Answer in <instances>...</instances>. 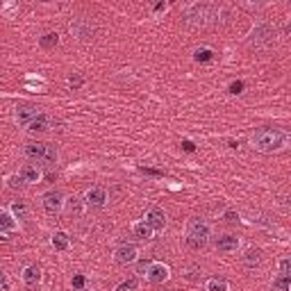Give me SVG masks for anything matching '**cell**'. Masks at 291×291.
<instances>
[{
  "label": "cell",
  "instance_id": "cell-1",
  "mask_svg": "<svg viewBox=\"0 0 291 291\" xmlns=\"http://www.w3.org/2000/svg\"><path fill=\"white\" fill-rule=\"evenodd\" d=\"M289 141L285 130H280V127H257L250 137V144L255 150L259 152H266V155H271V152H278L282 150Z\"/></svg>",
  "mask_w": 291,
  "mask_h": 291
},
{
  "label": "cell",
  "instance_id": "cell-2",
  "mask_svg": "<svg viewBox=\"0 0 291 291\" xmlns=\"http://www.w3.org/2000/svg\"><path fill=\"white\" fill-rule=\"evenodd\" d=\"M209 237H212V228H209V223L200 221V218H193L189 228H187V246L193 248V250L205 248Z\"/></svg>",
  "mask_w": 291,
  "mask_h": 291
},
{
  "label": "cell",
  "instance_id": "cell-3",
  "mask_svg": "<svg viewBox=\"0 0 291 291\" xmlns=\"http://www.w3.org/2000/svg\"><path fill=\"white\" fill-rule=\"evenodd\" d=\"M216 7L214 5H207V2H196V5H191L189 9H187V23L189 25H207L209 21L216 16Z\"/></svg>",
  "mask_w": 291,
  "mask_h": 291
},
{
  "label": "cell",
  "instance_id": "cell-4",
  "mask_svg": "<svg viewBox=\"0 0 291 291\" xmlns=\"http://www.w3.org/2000/svg\"><path fill=\"white\" fill-rule=\"evenodd\" d=\"M25 155H27V159L43 162V164H48V166L57 162V150H55V146H50V144H27Z\"/></svg>",
  "mask_w": 291,
  "mask_h": 291
},
{
  "label": "cell",
  "instance_id": "cell-5",
  "mask_svg": "<svg viewBox=\"0 0 291 291\" xmlns=\"http://www.w3.org/2000/svg\"><path fill=\"white\" fill-rule=\"evenodd\" d=\"M273 41H275V27L269 25V23H262V25H257L252 30L250 43L255 48H266V46H271Z\"/></svg>",
  "mask_w": 291,
  "mask_h": 291
},
{
  "label": "cell",
  "instance_id": "cell-6",
  "mask_svg": "<svg viewBox=\"0 0 291 291\" xmlns=\"http://www.w3.org/2000/svg\"><path fill=\"white\" fill-rule=\"evenodd\" d=\"M146 275H148V280H150L152 285H162V282L168 280V266L162 264V262H150Z\"/></svg>",
  "mask_w": 291,
  "mask_h": 291
},
{
  "label": "cell",
  "instance_id": "cell-7",
  "mask_svg": "<svg viewBox=\"0 0 291 291\" xmlns=\"http://www.w3.org/2000/svg\"><path fill=\"white\" fill-rule=\"evenodd\" d=\"M64 205V196H62L57 189H50V191L43 193V209L48 214H57Z\"/></svg>",
  "mask_w": 291,
  "mask_h": 291
},
{
  "label": "cell",
  "instance_id": "cell-8",
  "mask_svg": "<svg viewBox=\"0 0 291 291\" xmlns=\"http://www.w3.org/2000/svg\"><path fill=\"white\" fill-rule=\"evenodd\" d=\"M114 259H116V264H121V266L132 264V262H137V248H134L132 244L119 246L116 252H114Z\"/></svg>",
  "mask_w": 291,
  "mask_h": 291
},
{
  "label": "cell",
  "instance_id": "cell-9",
  "mask_svg": "<svg viewBox=\"0 0 291 291\" xmlns=\"http://www.w3.org/2000/svg\"><path fill=\"white\" fill-rule=\"evenodd\" d=\"M84 200H86V205L93 207V209H103V207L107 205V191L103 187H93V189L86 191Z\"/></svg>",
  "mask_w": 291,
  "mask_h": 291
},
{
  "label": "cell",
  "instance_id": "cell-10",
  "mask_svg": "<svg viewBox=\"0 0 291 291\" xmlns=\"http://www.w3.org/2000/svg\"><path fill=\"white\" fill-rule=\"evenodd\" d=\"M144 221L152 228V232H159V230H164V225H166V214L159 209V207H150L148 212H146Z\"/></svg>",
  "mask_w": 291,
  "mask_h": 291
},
{
  "label": "cell",
  "instance_id": "cell-11",
  "mask_svg": "<svg viewBox=\"0 0 291 291\" xmlns=\"http://www.w3.org/2000/svg\"><path fill=\"white\" fill-rule=\"evenodd\" d=\"M216 248L221 252H234L239 248V237H234V234H221V237H216Z\"/></svg>",
  "mask_w": 291,
  "mask_h": 291
},
{
  "label": "cell",
  "instance_id": "cell-12",
  "mask_svg": "<svg viewBox=\"0 0 291 291\" xmlns=\"http://www.w3.org/2000/svg\"><path fill=\"white\" fill-rule=\"evenodd\" d=\"M37 116H39V112H37V107L34 105H23V107L16 109V121H19L21 125H25V127L30 125Z\"/></svg>",
  "mask_w": 291,
  "mask_h": 291
},
{
  "label": "cell",
  "instance_id": "cell-13",
  "mask_svg": "<svg viewBox=\"0 0 291 291\" xmlns=\"http://www.w3.org/2000/svg\"><path fill=\"white\" fill-rule=\"evenodd\" d=\"M48 127H50V116H48V114H41V112H39V116H37V119H34L32 123L27 125V130L37 134V132H46Z\"/></svg>",
  "mask_w": 291,
  "mask_h": 291
},
{
  "label": "cell",
  "instance_id": "cell-14",
  "mask_svg": "<svg viewBox=\"0 0 291 291\" xmlns=\"http://www.w3.org/2000/svg\"><path fill=\"white\" fill-rule=\"evenodd\" d=\"M23 282L27 287H37L41 282V269L39 266H27L25 271H23Z\"/></svg>",
  "mask_w": 291,
  "mask_h": 291
},
{
  "label": "cell",
  "instance_id": "cell-15",
  "mask_svg": "<svg viewBox=\"0 0 291 291\" xmlns=\"http://www.w3.org/2000/svg\"><path fill=\"white\" fill-rule=\"evenodd\" d=\"M21 178L25 180V182H39V178H41V171L37 168V166H32V164H25L23 168H21Z\"/></svg>",
  "mask_w": 291,
  "mask_h": 291
},
{
  "label": "cell",
  "instance_id": "cell-16",
  "mask_svg": "<svg viewBox=\"0 0 291 291\" xmlns=\"http://www.w3.org/2000/svg\"><path fill=\"white\" fill-rule=\"evenodd\" d=\"M244 264L248 266V269L259 266V264H262V250H259V248H250V250L244 255Z\"/></svg>",
  "mask_w": 291,
  "mask_h": 291
},
{
  "label": "cell",
  "instance_id": "cell-17",
  "mask_svg": "<svg viewBox=\"0 0 291 291\" xmlns=\"http://www.w3.org/2000/svg\"><path fill=\"white\" fill-rule=\"evenodd\" d=\"M50 241H53V248H55V250H66V248H68V234H66V232H62V230L55 232Z\"/></svg>",
  "mask_w": 291,
  "mask_h": 291
},
{
  "label": "cell",
  "instance_id": "cell-18",
  "mask_svg": "<svg viewBox=\"0 0 291 291\" xmlns=\"http://www.w3.org/2000/svg\"><path fill=\"white\" fill-rule=\"evenodd\" d=\"M134 234L146 241V239H150V237H152V228H150L148 223H146V221H141V223H134Z\"/></svg>",
  "mask_w": 291,
  "mask_h": 291
},
{
  "label": "cell",
  "instance_id": "cell-19",
  "mask_svg": "<svg viewBox=\"0 0 291 291\" xmlns=\"http://www.w3.org/2000/svg\"><path fill=\"white\" fill-rule=\"evenodd\" d=\"M16 228V221L9 212H0V230H14Z\"/></svg>",
  "mask_w": 291,
  "mask_h": 291
},
{
  "label": "cell",
  "instance_id": "cell-20",
  "mask_svg": "<svg viewBox=\"0 0 291 291\" xmlns=\"http://www.w3.org/2000/svg\"><path fill=\"white\" fill-rule=\"evenodd\" d=\"M193 60H196V62H203V64H205V62H212V60H214V53L209 50V48H198V50L193 53Z\"/></svg>",
  "mask_w": 291,
  "mask_h": 291
},
{
  "label": "cell",
  "instance_id": "cell-21",
  "mask_svg": "<svg viewBox=\"0 0 291 291\" xmlns=\"http://www.w3.org/2000/svg\"><path fill=\"white\" fill-rule=\"evenodd\" d=\"M291 289V282L287 275H280V278L273 280V291H289Z\"/></svg>",
  "mask_w": 291,
  "mask_h": 291
},
{
  "label": "cell",
  "instance_id": "cell-22",
  "mask_svg": "<svg viewBox=\"0 0 291 291\" xmlns=\"http://www.w3.org/2000/svg\"><path fill=\"white\" fill-rule=\"evenodd\" d=\"M207 291H228V282H225V280H218V278H212L207 282Z\"/></svg>",
  "mask_w": 291,
  "mask_h": 291
},
{
  "label": "cell",
  "instance_id": "cell-23",
  "mask_svg": "<svg viewBox=\"0 0 291 291\" xmlns=\"http://www.w3.org/2000/svg\"><path fill=\"white\" fill-rule=\"evenodd\" d=\"M57 41H60L57 32H48V34L41 37V46H43V48H53V46H57Z\"/></svg>",
  "mask_w": 291,
  "mask_h": 291
},
{
  "label": "cell",
  "instance_id": "cell-24",
  "mask_svg": "<svg viewBox=\"0 0 291 291\" xmlns=\"http://www.w3.org/2000/svg\"><path fill=\"white\" fill-rule=\"evenodd\" d=\"M12 214L16 218H27V209H25V203L23 200H16L12 205Z\"/></svg>",
  "mask_w": 291,
  "mask_h": 291
},
{
  "label": "cell",
  "instance_id": "cell-25",
  "mask_svg": "<svg viewBox=\"0 0 291 291\" xmlns=\"http://www.w3.org/2000/svg\"><path fill=\"white\" fill-rule=\"evenodd\" d=\"M66 212L73 214V216H80V212H82V207H80V200L78 198H71L66 205Z\"/></svg>",
  "mask_w": 291,
  "mask_h": 291
},
{
  "label": "cell",
  "instance_id": "cell-26",
  "mask_svg": "<svg viewBox=\"0 0 291 291\" xmlns=\"http://www.w3.org/2000/svg\"><path fill=\"white\" fill-rule=\"evenodd\" d=\"M134 289H137V280L134 278L125 280V282H121V285L116 287V291H134Z\"/></svg>",
  "mask_w": 291,
  "mask_h": 291
},
{
  "label": "cell",
  "instance_id": "cell-27",
  "mask_svg": "<svg viewBox=\"0 0 291 291\" xmlns=\"http://www.w3.org/2000/svg\"><path fill=\"white\" fill-rule=\"evenodd\" d=\"M23 182H25V180L21 178V175H12V178H9V189H23Z\"/></svg>",
  "mask_w": 291,
  "mask_h": 291
},
{
  "label": "cell",
  "instance_id": "cell-28",
  "mask_svg": "<svg viewBox=\"0 0 291 291\" xmlns=\"http://www.w3.org/2000/svg\"><path fill=\"white\" fill-rule=\"evenodd\" d=\"M289 273H291V262L289 259H282V262H280V275H287V278H289Z\"/></svg>",
  "mask_w": 291,
  "mask_h": 291
},
{
  "label": "cell",
  "instance_id": "cell-29",
  "mask_svg": "<svg viewBox=\"0 0 291 291\" xmlns=\"http://www.w3.org/2000/svg\"><path fill=\"white\" fill-rule=\"evenodd\" d=\"M84 282H86V280H84V275H75V278H73V287H75V289H78V291H82V289H84Z\"/></svg>",
  "mask_w": 291,
  "mask_h": 291
},
{
  "label": "cell",
  "instance_id": "cell-30",
  "mask_svg": "<svg viewBox=\"0 0 291 291\" xmlns=\"http://www.w3.org/2000/svg\"><path fill=\"white\" fill-rule=\"evenodd\" d=\"M241 89H244V82H241V80H237V82H232L230 84V93H234V96L241 93Z\"/></svg>",
  "mask_w": 291,
  "mask_h": 291
},
{
  "label": "cell",
  "instance_id": "cell-31",
  "mask_svg": "<svg viewBox=\"0 0 291 291\" xmlns=\"http://www.w3.org/2000/svg\"><path fill=\"white\" fill-rule=\"evenodd\" d=\"M68 84L78 89V86H82V78H80V75H71V78H68Z\"/></svg>",
  "mask_w": 291,
  "mask_h": 291
},
{
  "label": "cell",
  "instance_id": "cell-32",
  "mask_svg": "<svg viewBox=\"0 0 291 291\" xmlns=\"http://www.w3.org/2000/svg\"><path fill=\"white\" fill-rule=\"evenodd\" d=\"M182 148H185L187 152H193V150H196V144H193V141H189V139H185V141H182Z\"/></svg>",
  "mask_w": 291,
  "mask_h": 291
},
{
  "label": "cell",
  "instance_id": "cell-33",
  "mask_svg": "<svg viewBox=\"0 0 291 291\" xmlns=\"http://www.w3.org/2000/svg\"><path fill=\"white\" fill-rule=\"evenodd\" d=\"M0 291H9V282H7V278L2 275V271H0Z\"/></svg>",
  "mask_w": 291,
  "mask_h": 291
},
{
  "label": "cell",
  "instance_id": "cell-34",
  "mask_svg": "<svg viewBox=\"0 0 291 291\" xmlns=\"http://www.w3.org/2000/svg\"><path fill=\"white\" fill-rule=\"evenodd\" d=\"M148 266H150V262H139V266H137V269H139V273H144V275H146Z\"/></svg>",
  "mask_w": 291,
  "mask_h": 291
},
{
  "label": "cell",
  "instance_id": "cell-35",
  "mask_svg": "<svg viewBox=\"0 0 291 291\" xmlns=\"http://www.w3.org/2000/svg\"><path fill=\"white\" fill-rule=\"evenodd\" d=\"M141 173H146V175H162V173L155 171V168H141Z\"/></svg>",
  "mask_w": 291,
  "mask_h": 291
},
{
  "label": "cell",
  "instance_id": "cell-36",
  "mask_svg": "<svg viewBox=\"0 0 291 291\" xmlns=\"http://www.w3.org/2000/svg\"><path fill=\"white\" fill-rule=\"evenodd\" d=\"M225 218H228L230 223H234V221H237V214H234V212H228V214H225Z\"/></svg>",
  "mask_w": 291,
  "mask_h": 291
},
{
  "label": "cell",
  "instance_id": "cell-37",
  "mask_svg": "<svg viewBox=\"0 0 291 291\" xmlns=\"http://www.w3.org/2000/svg\"><path fill=\"white\" fill-rule=\"evenodd\" d=\"M155 12H166V2H159V5H155Z\"/></svg>",
  "mask_w": 291,
  "mask_h": 291
},
{
  "label": "cell",
  "instance_id": "cell-38",
  "mask_svg": "<svg viewBox=\"0 0 291 291\" xmlns=\"http://www.w3.org/2000/svg\"><path fill=\"white\" fill-rule=\"evenodd\" d=\"M82 291H84V289H82Z\"/></svg>",
  "mask_w": 291,
  "mask_h": 291
}]
</instances>
